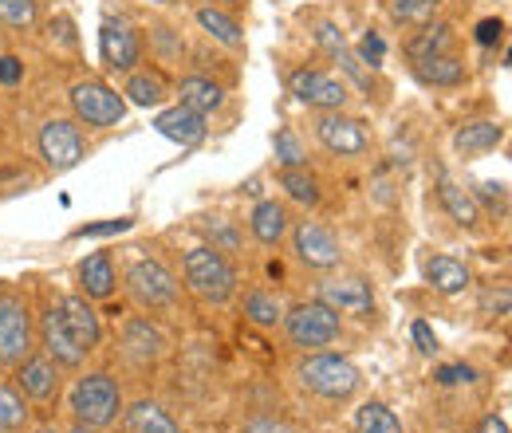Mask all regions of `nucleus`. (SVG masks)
<instances>
[{"mask_svg": "<svg viewBox=\"0 0 512 433\" xmlns=\"http://www.w3.org/2000/svg\"><path fill=\"white\" fill-rule=\"evenodd\" d=\"M296 382L300 390H308L312 398L320 402H351L363 386V374L359 367L347 359V355H331V351H308L300 363H296Z\"/></svg>", "mask_w": 512, "mask_h": 433, "instance_id": "obj_1", "label": "nucleus"}, {"mask_svg": "<svg viewBox=\"0 0 512 433\" xmlns=\"http://www.w3.org/2000/svg\"><path fill=\"white\" fill-rule=\"evenodd\" d=\"M67 406H71V418L79 426H115L123 418V386L119 378L107 371H91V374H79L71 394H67Z\"/></svg>", "mask_w": 512, "mask_h": 433, "instance_id": "obj_2", "label": "nucleus"}, {"mask_svg": "<svg viewBox=\"0 0 512 433\" xmlns=\"http://www.w3.org/2000/svg\"><path fill=\"white\" fill-rule=\"evenodd\" d=\"M182 276H186V288L201 304L221 308V304H229L237 296V268H233V260L209 245H197L182 256Z\"/></svg>", "mask_w": 512, "mask_h": 433, "instance_id": "obj_3", "label": "nucleus"}, {"mask_svg": "<svg viewBox=\"0 0 512 433\" xmlns=\"http://www.w3.org/2000/svg\"><path fill=\"white\" fill-rule=\"evenodd\" d=\"M280 327H284L288 343L308 355V351H323V347L339 343V335H343V315L331 311L323 300H300V304L284 308Z\"/></svg>", "mask_w": 512, "mask_h": 433, "instance_id": "obj_4", "label": "nucleus"}, {"mask_svg": "<svg viewBox=\"0 0 512 433\" xmlns=\"http://www.w3.org/2000/svg\"><path fill=\"white\" fill-rule=\"evenodd\" d=\"M36 351V311L16 288H0V367H16Z\"/></svg>", "mask_w": 512, "mask_h": 433, "instance_id": "obj_5", "label": "nucleus"}, {"mask_svg": "<svg viewBox=\"0 0 512 433\" xmlns=\"http://www.w3.org/2000/svg\"><path fill=\"white\" fill-rule=\"evenodd\" d=\"M67 99H71L75 123L87 126V130H111V126H119L127 119V99L103 79H79L67 91Z\"/></svg>", "mask_w": 512, "mask_h": 433, "instance_id": "obj_6", "label": "nucleus"}, {"mask_svg": "<svg viewBox=\"0 0 512 433\" xmlns=\"http://www.w3.org/2000/svg\"><path fill=\"white\" fill-rule=\"evenodd\" d=\"M123 284H127V296L142 311H170L182 296V284L178 276L162 264V260H134L127 272H123Z\"/></svg>", "mask_w": 512, "mask_h": 433, "instance_id": "obj_7", "label": "nucleus"}, {"mask_svg": "<svg viewBox=\"0 0 512 433\" xmlns=\"http://www.w3.org/2000/svg\"><path fill=\"white\" fill-rule=\"evenodd\" d=\"M36 150H40V158H44V166H48L52 174H64V170H75V166L83 162V150H87V146H83L79 123L56 115V119H48V123L40 126Z\"/></svg>", "mask_w": 512, "mask_h": 433, "instance_id": "obj_8", "label": "nucleus"}, {"mask_svg": "<svg viewBox=\"0 0 512 433\" xmlns=\"http://www.w3.org/2000/svg\"><path fill=\"white\" fill-rule=\"evenodd\" d=\"M316 138L327 154L335 158H363L371 150V134L359 119H351L347 111H316Z\"/></svg>", "mask_w": 512, "mask_h": 433, "instance_id": "obj_9", "label": "nucleus"}, {"mask_svg": "<svg viewBox=\"0 0 512 433\" xmlns=\"http://www.w3.org/2000/svg\"><path fill=\"white\" fill-rule=\"evenodd\" d=\"M288 237H292L296 260H300L304 268H312V272H331V268L343 264V245H339V237H335L327 225H320V221H296Z\"/></svg>", "mask_w": 512, "mask_h": 433, "instance_id": "obj_10", "label": "nucleus"}, {"mask_svg": "<svg viewBox=\"0 0 512 433\" xmlns=\"http://www.w3.org/2000/svg\"><path fill=\"white\" fill-rule=\"evenodd\" d=\"M288 91H292L304 107H312V111H343L347 99H351L347 83H343L339 75H331V71H320V67H300V71H292V75H288Z\"/></svg>", "mask_w": 512, "mask_h": 433, "instance_id": "obj_11", "label": "nucleus"}, {"mask_svg": "<svg viewBox=\"0 0 512 433\" xmlns=\"http://www.w3.org/2000/svg\"><path fill=\"white\" fill-rule=\"evenodd\" d=\"M12 386L32 402V406H56L60 402V394H64V371L48 359V355H28V359H20L16 367H12Z\"/></svg>", "mask_w": 512, "mask_h": 433, "instance_id": "obj_12", "label": "nucleus"}, {"mask_svg": "<svg viewBox=\"0 0 512 433\" xmlns=\"http://www.w3.org/2000/svg\"><path fill=\"white\" fill-rule=\"evenodd\" d=\"M36 339H40L44 355H48L60 371H79L83 359H87V351H83V347L71 339V331H67L64 315H60V304H44V311L36 315Z\"/></svg>", "mask_w": 512, "mask_h": 433, "instance_id": "obj_13", "label": "nucleus"}, {"mask_svg": "<svg viewBox=\"0 0 512 433\" xmlns=\"http://www.w3.org/2000/svg\"><path fill=\"white\" fill-rule=\"evenodd\" d=\"M99 56L103 63L111 67V71H134L138 63H142V36H138V28L127 24V20H103L99 24Z\"/></svg>", "mask_w": 512, "mask_h": 433, "instance_id": "obj_14", "label": "nucleus"}, {"mask_svg": "<svg viewBox=\"0 0 512 433\" xmlns=\"http://www.w3.org/2000/svg\"><path fill=\"white\" fill-rule=\"evenodd\" d=\"M316 300H323L327 308L339 311V315L367 319L375 311V288H371L367 276H331V280L320 284V296Z\"/></svg>", "mask_w": 512, "mask_h": 433, "instance_id": "obj_15", "label": "nucleus"}, {"mask_svg": "<svg viewBox=\"0 0 512 433\" xmlns=\"http://www.w3.org/2000/svg\"><path fill=\"white\" fill-rule=\"evenodd\" d=\"M166 335L154 319L146 315H130L123 323V355H127L134 367H154L162 355H166Z\"/></svg>", "mask_w": 512, "mask_h": 433, "instance_id": "obj_16", "label": "nucleus"}, {"mask_svg": "<svg viewBox=\"0 0 512 433\" xmlns=\"http://www.w3.org/2000/svg\"><path fill=\"white\" fill-rule=\"evenodd\" d=\"M56 304H60V315H64L71 339L91 355V351L103 343V319H99L95 304H91L87 296H60Z\"/></svg>", "mask_w": 512, "mask_h": 433, "instance_id": "obj_17", "label": "nucleus"}, {"mask_svg": "<svg viewBox=\"0 0 512 433\" xmlns=\"http://www.w3.org/2000/svg\"><path fill=\"white\" fill-rule=\"evenodd\" d=\"M249 233H253L264 248H276L292 233V213H288V205L276 201V197H272V201H256L253 213H249Z\"/></svg>", "mask_w": 512, "mask_h": 433, "instance_id": "obj_18", "label": "nucleus"}, {"mask_svg": "<svg viewBox=\"0 0 512 433\" xmlns=\"http://www.w3.org/2000/svg\"><path fill=\"white\" fill-rule=\"evenodd\" d=\"M501 142H505V126L497 123V119H469V123L457 126V134H453V150L461 158H481V154L497 150Z\"/></svg>", "mask_w": 512, "mask_h": 433, "instance_id": "obj_19", "label": "nucleus"}, {"mask_svg": "<svg viewBox=\"0 0 512 433\" xmlns=\"http://www.w3.org/2000/svg\"><path fill=\"white\" fill-rule=\"evenodd\" d=\"M422 276H426V284H430L434 292H442V296H461V292L473 284L469 264L457 260V256H446V252L430 256V260L422 264Z\"/></svg>", "mask_w": 512, "mask_h": 433, "instance_id": "obj_20", "label": "nucleus"}, {"mask_svg": "<svg viewBox=\"0 0 512 433\" xmlns=\"http://www.w3.org/2000/svg\"><path fill=\"white\" fill-rule=\"evenodd\" d=\"M119 288V272H115V260L107 252H91L83 264H79V296L87 300H111Z\"/></svg>", "mask_w": 512, "mask_h": 433, "instance_id": "obj_21", "label": "nucleus"}, {"mask_svg": "<svg viewBox=\"0 0 512 433\" xmlns=\"http://www.w3.org/2000/svg\"><path fill=\"white\" fill-rule=\"evenodd\" d=\"M123 430L127 433H186L174 422V414H170L162 402H154V398H138V402L123 406Z\"/></svg>", "mask_w": 512, "mask_h": 433, "instance_id": "obj_22", "label": "nucleus"}, {"mask_svg": "<svg viewBox=\"0 0 512 433\" xmlns=\"http://www.w3.org/2000/svg\"><path fill=\"white\" fill-rule=\"evenodd\" d=\"M438 201H442V209L449 213V221L457 225V229H465V233H473V229H481V209H477V201H473V193L465 186H457L453 178H438Z\"/></svg>", "mask_w": 512, "mask_h": 433, "instance_id": "obj_23", "label": "nucleus"}, {"mask_svg": "<svg viewBox=\"0 0 512 433\" xmlns=\"http://www.w3.org/2000/svg\"><path fill=\"white\" fill-rule=\"evenodd\" d=\"M154 130L162 134V138H170V142H178V146H193V142H201L205 138V115H197L190 107H166V111H158V119H154Z\"/></svg>", "mask_w": 512, "mask_h": 433, "instance_id": "obj_24", "label": "nucleus"}, {"mask_svg": "<svg viewBox=\"0 0 512 433\" xmlns=\"http://www.w3.org/2000/svg\"><path fill=\"white\" fill-rule=\"evenodd\" d=\"M453 48H457L453 24H446V20H430V24H422V28L406 40V60L418 63V60H430V56H449Z\"/></svg>", "mask_w": 512, "mask_h": 433, "instance_id": "obj_25", "label": "nucleus"}, {"mask_svg": "<svg viewBox=\"0 0 512 433\" xmlns=\"http://www.w3.org/2000/svg\"><path fill=\"white\" fill-rule=\"evenodd\" d=\"M123 99L130 107H162L170 99V87L162 79V71H150V67H134L127 71V83H123Z\"/></svg>", "mask_w": 512, "mask_h": 433, "instance_id": "obj_26", "label": "nucleus"}, {"mask_svg": "<svg viewBox=\"0 0 512 433\" xmlns=\"http://www.w3.org/2000/svg\"><path fill=\"white\" fill-rule=\"evenodd\" d=\"M410 71H414V79L426 83V87H461V83L469 79V67H465V60H461L457 52L410 63Z\"/></svg>", "mask_w": 512, "mask_h": 433, "instance_id": "obj_27", "label": "nucleus"}, {"mask_svg": "<svg viewBox=\"0 0 512 433\" xmlns=\"http://www.w3.org/2000/svg\"><path fill=\"white\" fill-rule=\"evenodd\" d=\"M193 16H197V24H201V32H205L209 40H217V44H225V48H245V28H241V20H237L229 8L201 4Z\"/></svg>", "mask_w": 512, "mask_h": 433, "instance_id": "obj_28", "label": "nucleus"}, {"mask_svg": "<svg viewBox=\"0 0 512 433\" xmlns=\"http://www.w3.org/2000/svg\"><path fill=\"white\" fill-rule=\"evenodd\" d=\"M178 103L197 111V115H213V111L225 107V87L213 83L209 75H186L178 83Z\"/></svg>", "mask_w": 512, "mask_h": 433, "instance_id": "obj_29", "label": "nucleus"}, {"mask_svg": "<svg viewBox=\"0 0 512 433\" xmlns=\"http://www.w3.org/2000/svg\"><path fill=\"white\" fill-rule=\"evenodd\" d=\"M276 182H280V189H284V197H288V201H296V205H304V209H316V205L323 201L320 178H316L308 166L280 170V174H276Z\"/></svg>", "mask_w": 512, "mask_h": 433, "instance_id": "obj_30", "label": "nucleus"}, {"mask_svg": "<svg viewBox=\"0 0 512 433\" xmlns=\"http://www.w3.org/2000/svg\"><path fill=\"white\" fill-rule=\"evenodd\" d=\"M241 311H245V319H249L253 327H260V331H272V327H280V319H284L280 296H276V292H264V288H249L245 300H241Z\"/></svg>", "mask_w": 512, "mask_h": 433, "instance_id": "obj_31", "label": "nucleus"}, {"mask_svg": "<svg viewBox=\"0 0 512 433\" xmlns=\"http://www.w3.org/2000/svg\"><path fill=\"white\" fill-rule=\"evenodd\" d=\"M28 426H32V402L12 382H0V433H24Z\"/></svg>", "mask_w": 512, "mask_h": 433, "instance_id": "obj_32", "label": "nucleus"}, {"mask_svg": "<svg viewBox=\"0 0 512 433\" xmlns=\"http://www.w3.org/2000/svg\"><path fill=\"white\" fill-rule=\"evenodd\" d=\"M442 4H446V0H390L386 12H390V20H394L398 28H422V24L438 20Z\"/></svg>", "mask_w": 512, "mask_h": 433, "instance_id": "obj_33", "label": "nucleus"}, {"mask_svg": "<svg viewBox=\"0 0 512 433\" xmlns=\"http://www.w3.org/2000/svg\"><path fill=\"white\" fill-rule=\"evenodd\" d=\"M355 433H406L402 430V418L386 406V402H363L351 418Z\"/></svg>", "mask_w": 512, "mask_h": 433, "instance_id": "obj_34", "label": "nucleus"}, {"mask_svg": "<svg viewBox=\"0 0 512 433\" xmlns=\"http://www.w3.org/2000/svg\"><path fill=\"white\" fill-rule=\"evenodd\" d=\"M272 150H276V162L280 170H296V166H308V146L300 142V134L292 126H280L276 138H272Z\"/></svg>", "mask_w": 512, "mask_h": 433, "instance_id": "obj_35", "label": "nucleus"}, {"mask_svg": "<svg viewBox=\"0 0 512 433\" xmlns=\"http://www.w3.org/2000/svg\"><path fill=\"white\" fill-rule=\"evenodd\" d=\"M469 193H473L481 217H489V221H505L509 217V189L501 186V182H481V186L469 189Z\"/></svg>", "mask_w": 512, "mask_h": 433, "instance_id": "obj_36", "label": "nucleus"}, {"mask_svg": "<svg viewBox=\"0 0 512 433\" xmlns=\"http://www.w3.org/2000/svg\"><path fill=\"white\" fill-rule=\"evenodd\" d=\"M40 20L36 0H0V24L4 28H32Z\"/></svg>", "mask_w": 512, "mask_h": 433, "instance_id": "obj_37", "label": "nucleus"}, {"mask_svg": "<svg viewBox=\"0 0 512 433\" xmlns=\"http://www.w3.org/2000/svg\"><path fill=\"white\" fill-rule=\"evenodd\" d=\"M201 229H205V233H209V241H213L209 248H217V252H225V256L241 248V233H237V229H233L225 217H209Z\"/></svg>", "mask_w": 512, "mask_h": 433, "instance_id": "obj_38", "label": "nucleus"}, {"mask_svg": "<svg viewBox=\"0 0 512 433\" xmlns=\"http://www.w3.org/2000/svg\"><path fill=\"white\" fill-rule=\"evenodd\" d=\"M383 56H386L383 36H379V32H367V36L359 40V56H355V60L367 63L371 71H379V67H383Z\"/></svg>", "mask_w": 512, "mask_h": 433, "instance_id": "obj_39", "label": "nucleus"}, {"mask_svg": "<svg viewBox=\"0 0 512 433\" xmlns=\"http://www.w3.org/2000/svg\"><path fill=\"white\" fill-rule=\"evenodd\" d=\"M473 40H477L481 48H493V44H501V40H505V20H497V16L481 20V24H477V32H473Z\"/></svg>", "mask_w": 512, "mask_h": 433, "instance_id": "obj_40", "label": "nucleus"}, {"mask_svg": "<svg viewBox=\"0 0 512 433\" xmlns=\"http://www.w3.org/2000/svg\"><path fill=\"white\" fill-rule=\"evenodd\" d=\"M481 311H485V315H497V319L509 315V288H505V284H501V288H489L485 300H481Z\"/></svg>", "mask_w": 512, "mask_h": 433, "instance_id": "obj_41", "label": "nucleus"}, {"mask_svg": "<svg viewBox=\"0 0 512 433\" xmlns=\"http://www.w3.org/2000/svg\"><path fill=\"white\" fill-rule=\"evenodd\" d=\"M410 335H414V343H418V351H422V355H434V351H438V335L430 331V323H426V319H414Z\"/></svg>", "mask_w": 512, "mask_h": 433, "instance_id": "obj_42", "label": "nucleus"}, {"mask_svg": "<svg viewBox=\"0 0 512 433\" xmlns=\"http://www.w3.org/2000/svg\"><path fill=\"white\" fill-rule=\"evenodd\" d=\"M130 221L123 217V221H103V225H83L75 237H111V233H127Z\"/></svg>", "mask_w": 512, "mask_h": 433, "instance_id": "obj_43", "label": "nucleus"}, {"mask_svg": "<svg viewBox=\"0 0 512 433\" xmlns=\"http://www.w3.org/2000/svg\"><path fill=\"white\" fill-rule=\"evenodd\" d=\"M24 79V63L16 60V56H0V83L4 87H16Z\"/></svg>", "mask_w": 512, "mask_h": 433, "instance_id": "obj_44", "label": "nucleus"}, {"mask_svg": "<svg viewBox=\"0 0 512 433\" xmlns=\"http://www.w3.org/2000/svg\"><path fill=\"white\" fill-rule=\"evenodd\" d=\"M245 433H296L292 426H284V422H276V418H253Z\"/></svg>", "mask_w": 512, "mask_h": 433, "instance_id": "obj_45", "label": "nucleus"}, {"mask_svg": "<svg viewBox=\"0 0 512 433\" xmlns=\"http://www.w3.org/2000/svg\"><path fill=\"white\" fill-rule=\"evenodd\" d=\"M438 382H446V386H453V382H473V371L469 367H442Z\"/></svg>", "mask_w": 512, "mask_h": 433, "instance_id": "obj_46", "label": "nucleus"}, {"mask_svg": "<svg viewBox=\"0 0 512 433\" xmlns=\"http://www.w3.org/2000/svg\"><path fill=\"white\" fill-rule=\"evenodd\" d=\"M477 433H512V430H509V422H505L501 414H489V418H481Z\"/></svg>", "mask_w": 512, "mask_h": 433, "instance_id": "obj_47", "label": "nucleus"}, {"mask_svg": "<svg viewBox=\"0 0 512 433\" xmlns=\"http://www.w3.org/2000/svg\"><path fill=\"white\" fill-rule=\"evenodd\" d=\"M67 433H107V430H99V426H79V422H75Z\"/></svg>", "mask_w": 512, "mask_h": 433, "instance_id": "obj_48", "label": "nucleus"}, {"mask_svg": "<svg viewBox=\"0 0 512 433\" xmlns=\"http://www.w3.org/2000/svg\"><path fill=\"white\" fill-rule=\"evenodd\" d=\"M24 433H64V430H56V426H36V430H24Z\"/></svg>", "mask_w": 512, "mask_h": 433, "instance_id": "obj_49", "label": "nucleus"}, {"mask_svg": "<svg viewBox=\"0 0 512 433\" xmlns=\"http://www.w3.org/2000/svg\"><path fill=\"white\" fill-rule=\"evenodd\" d=\"M150 4H162V8H170V4H178V0H150Z\"/></svg>", "mask_w": 512, "mask_h": 433, "instance_id": "obj_50", "label": "nucleus"}, {"mask_svg": "<svg viewBox=\"0 0 512 433\" xmlns=\"http://www.w3.org/2000/svg\"><path fill=\"white\" fill-rule=\"evenodd\" d=\"M221 4H233V8H237V4H245V0H221Z\"/></svg>", "mask_w": 512, "mask_h": 433, "instance_id": "obj_51", "label": "nucleus"}]
</instances>
